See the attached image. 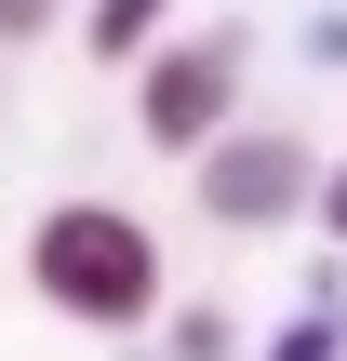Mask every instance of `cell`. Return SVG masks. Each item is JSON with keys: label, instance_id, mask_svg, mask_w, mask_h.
Wrapping results in <instances>:
<instances>
[{"label": "cell", "instance_id": "5", "mask_svg": "<svg viewBox=\"0 0 347 361\" xmlns=\"http://www.w3.org/2000/svg\"><path fill=\"white\" fill-rule=\"evenodd\" d=\"M174 361H227V308H174Z\"/></svg>", "mask_w": 347, "mask_h": 361}, {"label": "cell", "instance_id": "7", "mask_svg": "<svg viewBox=\"0 0 347 361\" xmlns=\"http://www.w3.org/2000/svg\"><path fill=\"white\" fill-rule=\"evenodd\" d=\"M267 361H334V322H321V308H308V322H281V348Z\"/></svg>", "mask_w": 347, "mask_h": 361}, {"label": "cell", "instance_id": "2", "mask_svg": "<svg viewBox=\"0 0 347 361\" xmlns=\"http://www.w3.org/2000/svg\"><path fill=\"white\" fill-rule=\"evenodd\" d=\"M187 174H201V214H214V228H294V214L321 201V147L281 134V121H227Z\"/></svg>", "mask_w": 347, "mask_h": 361}, {"label": "cell", "instance_id": "9", "mask_svg": "<svg viewBox=\"0 0 347 361\" xmlns=\"http://www.w3.org/2000/svg\"><path fill=\"white\" fill-rule=\"evenodd\" d=\"M308 54H321V67H347V13H321V27H308Z\"/></svg>", "mask_w": 347, "mask_h": 361}, {"label": "cell", "instance_id": "8", "mask_svg": "<svg viewBox=\"0 0 347 361\" xmlns=\"http://www.w3.org/2000/svg\"><path fill=\"white\" fill-rule=\"evenodd\" d=\"M308 214H321V228L347 241V161H321V201H308Z\"/></svg>", "mask_w": 347, "mask_h": 361}, {"label": "cell", "instance_id": "3", "mask_svg": "<svg viewBox=\"0 0 347 361\" xmlns=\"http://www.w3.org/2000/svg\"><path fill=\"white\" fill-rule=\"evenodd\" d=\"M241 27H214V40H160L147 67H134V121H147V147H174V161H201L227 121H241Z\"/></svg>", "mask_w": 347, "mask_h": 361}, {"label": "cell", "instance_id": "6", "mask_svg": "<svg viewBox=\"0 0 347 361\" xmlns=\"http://www.w3.org/2000/svg\"><path fill=\"white\" fill-rule=\"evenodd\" d=\"M53 13H67V0H0V54H27V40H53Z\"/></svg>", "mask_w": 347, "mask_h": 361}, {"label": "cell", "instance_id": "4", "mask_svg": "<svg viewBox=\"0 0 347 361\" xmlns=\"http://www.w3.org/2000/svg\"><path fill=\"white\" fill-rule=\"evenodd\" d=\"M160 13H174V0H94V13H80V54H94V67H147V54H160Z\"/></svg>", "mask_w": 347, "mask_h": 361}, {"label": "cell", "instance_id": "1", "mask_svg": "<svg viewBox=\"0 0 347 361\" xmlns=\"http://www.w3.org/2000/svg\"><path fill=\"white\" fill-rule=\"evenodd\" d=\"M27 281H40V308L134 335V322H160V228L134 201H53L27 228Z\"/></svg>", "mask_w": 347, "mask_h": 361}]
</instances>
